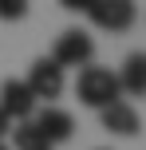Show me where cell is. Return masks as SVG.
<instances>
[{
	"label": "cell",
	"mask_w": 146,
	"mask_h": 150,
	"mask_svg": "<svg viewBox=\"0 0 146 150\" xmlns=\"http://www.w3.org/2000/svg\"><path fill=\"white\" fill-rule=\"evenodd\" d=\"M8 130H12V119H8V115H4V111H0V138H4V134H8Z\"/></svg>",
	"instance_id": "obj_12"
},
{
	"label": "cell",
	"mask_w": 146,
	"mask_h": 150,
	"mask_svg": "<svg viewBox=\"0 0 146 150\" xmlns=\"http://www.w3.org/2000/svg\"><path fill=\"white\" fill-rule=\"evenodd\" d=\"M51 59L59 63V67H87V63L95 59V40L87 36L83 28H67L59 40H55Z\"/></svg>",
	"instance_id": "obj_3"
},
{
	"label": "cell",
	"mask_w": 146,
	"mask_h": 150,
	"mask_svg": "<svg viewBox=\"0 0 146 150\" xmlns=\"http://www.w3.org/2000/svg\"><path fill=\"white\" fill-rule=\"evenodd\" d=\"M99 119H103V130H111V134H123V138H130V134H138V130H142L138 111H134L126 99H118V103L103 107V111H99Z\"/></svg>",
	"instance_id": "obj_7"
},
{
	"label": "cell",
	"mask_w": 146,
	"mask_h": 150,
	"mask_svg": "<svg viewBox=\"0 0 146 150\" xmlns=\"http://www.w3.org/2000/svg\"><path fill=\"white\" fill-rule=\"evenodd\" d=\"M63 8H67V12H87V4H91V0H59Z\"/></svg>",
	"instance_id": "obj_11"
},
{
	"label": "cell",
	"mask_w": 146,
	"mask_h": 150,
	"mask_svg": "<svg viewBox=\"0 0 146 150\" xmlns=\"http://www.w3.org/2000/svg\"><path fill=\"white\" fill-rule=\"evenodd\" d=\"M75 95L83 107H91V111H103V107L118 103L123 99V91H118V75L111 67H95V63H87L83 71H79L75 79Z\"/></svg>",
	"instance_id": "obj_1"
},
{
	"label": "cell",
	"mask_w": 146,
	"mask_h": 150,
	"mask_svg": "<svg viewBox=\"0 0 146 150\" xmlns=\"http://www.w3.org/2000/svg\"><path fill=\"white\" fill-rule=\"evenodd\" d=\"M12 142H16V150H55L51 142L44 138V130L36 127V122H16V130H12Z\"/></svg>",
	"instance_id": "obj_9"
},
{
	"label": "cell",
	"mask_w": 146,
	"mask_h": 150,
	"mask_svg": "<svg viewBox=\"0 0 146 150\" xmlns=\"http://www.w3.org/2000/svg\"><path fill=\"white\" fill-rule=\"evenodd\" d=\"M36 95L28 91V83L24 79H4V87H0V111L8 115V119L16 122H28L32 115H36Z\"/></svg>",
	"instance_id": "obj_5"
},
{
	"label": "cell",
	"mask_w": 146,
	"mask_h": 150,
	"mask_svg": "<svg viewBox=\"0 0 146 150\" xmlns=\"http://www.w3.org/2000/svg\"><path fill=\"white\" fill-rule=\"evenodd\" d=\"M115 75H118V91H123V95L146 99V52H130L126 63Z\"/></svg>",
	"instance_id": "obj_8"
},
{
	"label": "cell",
	"mask_w": 146,
	"mask_h": 150,
	"mask_svg": "<svg viewBox=\"0 0 146 150\" xmlns=\"http://www.w3.org/2000/svg\"><path fill=\"white\" fill-rule=\"evenodd\" d=\"M87 16L103 32H130L134 20H138V4L134 0H91Z\"/></svg>",
	"instance_id": "obj_2"
},
{
	"label": "cell",
	"mask_w": 146,
	"mask_h": 150,
	"mask_svg": "<svg viewBox=\"0 0 146 150\" xmlns=\"http://www.w3.org/2000/svg\"><path fill=\"white\" fill-rule=\"evenodd\" d=\"M24 83H28V91L36 95V103H39V99H59L63 95V67L44 55V59H36L28 67V79H24Z\"/></svg>",
	"instance_id": "obj_4"
},
{
	"label": "cell",
	"mask_w": 146,
	"mask_h": 150,
	"mask_svg": "<svg viewBox=\"0 0 146 150\" xmlns=\"http://www.w3.org/2000/svg\"><path fill=\"white\" fill-rule=\"evenodd\" d=\"M32 122L44 130V138H47L51 146L67 142V138L75 134V119H71V111H63V107H51V103H47L44 111H36V115H32Z\"/></svg>",
	"instance_id": "obj_6"
},
{
	"label": "cell",
	"mask_w": 146,
	"mask_h": 150,
	"mask_svg": "<svg viewBox=\"0 0 146 150\" xmlns=\"http://www.w3.org/2000/svg\"><path fill=\"white\" fill-rule=\"evenodd\" d=\"M0 150H8V142H4V138H0Z\"/></svg>",
	"instance_id": "obj_13"
},
{
	"label": "cell",
	"mask_w": 146,
	"mask_h": 150,
	"mask_svg": "<svg viewBox=\"0 0 146 150\" xmlns=\"http://www.w3.org/2000/svg\"><path fill=\"white\" fill-rule=\"evenodd\" d=\"M28 16V0H0V20H24Z\"/></svg>",
	"instance_id": "obj_10"
}]
</instances>
